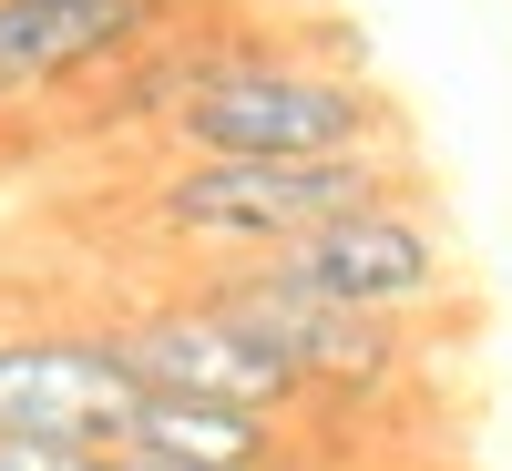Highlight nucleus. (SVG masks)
<instances>
[{"label":"nucleus","mask_w":512,"mask_h":471,"mask_svg":"<svg viewBox=\"0 0 512 471\" xmlns=\"http://www.w3.org/2000/svg\"><path fill=\"white\" fill-rule=\"evenodd\" d=\"M164 144L175 164H318V154H400V123L369 82L287 52V41L216 31Z\"/></svg>","instance_id":"1"},{"label":"nucleus","mask_w":512,"mask_h":471,"mask_svg":"<svg viewBox=\"0 0 512 471\" xmlns=\"http://www.w3.org/2000/svg\"><path fill=\"white\" fill-rule=\"evenodd\" d=\"M400 195V154H318V164H175L144 216L175 246H226V256H277L359 205Z\"/></svg>","instance_id":"2"},{"label":"nucleus","mask_w":512,"mask_h":471,"mask_svg":"<svg viewBox=\"0 0 512 471\" xmlns=\"http://www.w3.org/2000/svg\"><path fill=\"white\" fill-rule=\"evenodd\" d=\"M144 369L113 328H0V441H82L123 451L144 410Z\"/></svg>","instance_id":"3"},{"label":"nucleus","mask_w":512,"mask_h":471,"mask_svg":"<svg viewBox=\"0 0 512 471\" xmlns=\"http://www.w3.org/2000/svg\"><path fill=\"white\" fill-rule=\"evenodd\" d=\"M205 297H216V308H226L308 400H379V390L410 369L400 318H369V308H338V297H308V287H287V277H267V267L216 277Z\"/></svg>","instance_id":"4"},{"label":"nucleus","mask_w":512,"mask_h":471,"mask_svg":"<svg viewBox=\"0 0 512 471\" xmlns=\"http://www.w3.org/2000/svg\"><path fill=\"white\" fill-rule=\"evenodd\" d=\"M256 267L287 277V287H308V297H338V308L410 318V308H431V297L451 287V246L390 195V205H359V216H338V226H318V236L256 256Z\"/></svg>","instance_id":"5"},{"label":"nucleus","mask_w":512,"mask_h":471,"mask_svg":"<svg viewBox=\"0 0 512 471\" xmlns=\"http://www.w3.org/2000/svg\"><path fill=\"white\" fill-rule=\"evenodd\" d=\"M113 338H123V359L144 369V390H164V400H226V410H267V420L308 400L205 287L175 297V308H154V318H123Z\"/></svg>","instance_id":"6"},{"label":"nucleus","mask_w":512,"mask_h":471,"mask_svg":"<svg viewBox=\"0 0 512 471\" xmlns=\"http://www.w3.org/2000/svg\"><path fill=\"white\" fill-rule=\"evenodd\" d=\"M164 41V0H0V113L123 72Z\"/></svg>","instance_id":"7"},{"label":"nucleus","mask_w":512,"mask_h":471,"mask_svg":"<svg viewBox=\"0 0 512 471\" xmlns=\"http://www.w3.org/2000/svg\"><path fill=\"white\" fill-rule=\"evenodd\" d=\"M123 451L144 461H185V471H267L277 461V420L267 410H226V400H144Z\"/></svg>","instance_id":"8"},{"label":"nucleus","mask_w":512,"mask_h":471,"mask_svg":"<svg viewBox=\"0 0 512 471\" xmlns=\"http://www.w3.org/2000/svg\"><path fill=\"white\" fill-rule=\"evenodd\" d=\"M0 471H103V451H82V441H0Z\"/></svg>","instance_id":"9"},{"label":"nucleus","mask_w":512,"mask_h":471,"mask_svg":"<svg viewBox=\"0 0 512 471\" xmlns=\"http://www.w3.org/2000/svg\"><path fill=\"white\" fill-rule=\"evenodd\" d=\"M103 471H185V461H144V451H103Z\"/></svg>","instance_id":"10"}]
</instances>
